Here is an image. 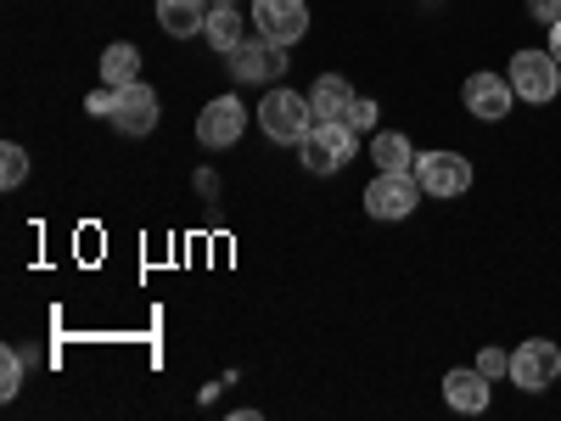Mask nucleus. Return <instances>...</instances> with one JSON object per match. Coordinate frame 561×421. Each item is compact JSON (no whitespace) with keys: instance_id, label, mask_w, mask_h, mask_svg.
I'll return each mask as SVG.
<instances>
[{"instance_id":"obj_1","label":"nucleus","mask_w":561,"mask_h":421,"mask_svg":"<svg viewBox=\"0 0 561 421\" xmlns=\"http://www.w3.org/2000/svg\"><path fill=\"white\" fill-rule=\"evenodd\" d=\"M505 79H511V90H517V102H528V107H545V102H556V90H561V62L550 57V45H545V52L523 45V52L511 57Z\"/></svg>"},{"instance_id":"obj_2","label":"nucleus","mask_w":561,"mask_h":421,"mask_svg":"<svg viewBox=\"0 0 561 421\" xmlns=\"http://www.w3.org/2000/svg\"><path fill=\"white\" fill-rule=\"evenodd\" d=\"M259 129H264L270 140H280V147H298V140L314 129V107L298 96V90L275 84L270 96L259 102Z\"/></svg>"},{"instance_id":"obj_3","label":"nucleus","mask_w":561,"mask_h":421,"mask_svg":"<svg viewBox=\"0 0 561 421\" xmlns=\"http://www.w3.org/2000/svg\"><path fill=\"white\" fill-rule=\"evenodd\" d=\"M298 147H304L298 158H304L309 174H337L359 152V129H348V118H332V124H314Z\"/></svg>"},{"instance_id":"obj_4","label":"nucleus","mask_w":561,"mask_h":421,"mask_svg":"<svg viewBox=\"0 0 561 421\" xmlns=\"http://www.w3.org/2000/svg\"><path fill=\"white\" fill-rule=\"evenodd\" d=\"M421 197L427 192H421L415 169H377V180L365 185V214L370 219H410Z\"/></svg>"},{"instance_id":"obj_5","label":"nucleus","mask_w":561,"mask_h":421,"mask_svg":"<svg viewBox=\"0 0 561 421\" xmlns=\"http://www.w3.org/2000/svg\"><path fill=\"white\" fill-rule=\"evenodd\" d=\"M415 180H421V192L449 203V197H466L472 192V163H466L460 152H421L415 158Z\"/></svg>"},{"instance_id":"obj_6","label":"nucleus","mask_w":561,"mask_h":421,"mask_svg":"<svg viewBox=\"0 0 561 421\" xmlns=\"http://www.w3.org/2000/svg\"><path fill=\"white\" fill-rule=\"evenodd\" d=\"M561 377V349L550 338H528L523 349H511V383L523 394H545Z\"/></svg>"},{"instance_id":"obj_7","label":"nucleus","mask_w":561,"mask_h":421,"mask_svg":"<svg viewBox=\"0 0 561 421\" xmlns=\"http://www.w3.org/2000/svg\"><path fill=\"white\" fill-rule=\"evenodd\" d=\"M253 29L275 45H298L309 34V7L304 0H253Z\"/></svg>"},{"instance_id":"obj_8","label":"nucleus","mask_w":561,"mask_h":421,"mask_svg":"<svg viewBox=\"0 0 561 421\" xmlns=\"http://www.w3.org/2000/svg\"><path fill=\"white\" fill-rule=\"evenodd\" d=\"M460 102H466V113H472V118L500 124L511 107H517V90H511L505 73H472V79L460 84Z\"/></svg>"},{"instance_id":"obj_9","label":"nucleus","mask_w":561,"mask_h":421,"mask_svg":"<svg viewBox=\"0 0 561 421\" xmlns=\"http://www.w3.org/2000/svg\"><path fill=\"white\" fill-rule=\"evenodd\" d=\"M242 129H248V107H242L237 96H214V102L197 113V140H203L208 152H219V147H237Z\"/></svg>"},{"instance_id":"obj_10","label":"nucleus","mask_w":561,"mask_h":421,"mask_svg":"<svg viewBox=\"0 0 561 421\" xmlns=\"http://www.w3.org/2000/svg\"><path fill=\"white\" fill-rule=\"evenodd\" d=\"M287 73V45H275V39H242L237 52H230V79H242V84H259V79H280Z\"/></svg>"},{"instance_id":"obj_11","label":"nucleus","mask_w":561,"mask_h":421,"mask_svg":"<svg viewBox=\"0 0 561 421\" xmlns=\"http://www.w3.org/2000/svg\"><path fill=\"white\" fill-rule=\"evenodd\" d=\"M158 113H163V107H158V90L140 84V79L124 84L118 96H113V124H118L124 135H152V129H158Z\"/></svg>"},{"instance_id":"obj_12","label":"nucleus","mask_w":561,"mask_h":421,"mask_svg":"<svg viewBox=\"0 0 561 421\" xmlns=\"http://www.w3.org/2000/svg\"><path fill=\"white\" fill-rule=\"evenodd\" d=\"M444 405L460 410V416H483L494 405V383L483 377L478 365H455L449 377H444Z\"/></svg>"},{"instance_id":"obj_13","label":"nucleus","mask_w":561,"mask_h":421,"mask_svg":"<svg viewBox=\"0 0 561 421\" xmlns=\"http://www.w3.org/2000/svg\"><path fill=\"white\" fill-rule=\"evenodd\" d=\"M309 107H314V124L348 118V107H354V84H348L343 73H320L314 90H309Z\"/></svg>"},{"instance_id":"obj_14","label":"nucleus","mask_w":561,"mask_h":421,"mask_svg":"<svg viewBox=\"0 0 561 421\" xmlns=\"http://www.w3.org/2000/svg\"><path fill=\"white\" fill-rule=\"evenodd\" d=\"M203 34H208V45L219 57H230L237 52V45L248 39V18L237 12V0H230V7H208V23H203Z\"/></svg>"},{"instance_id":"obj_15","label":"nucleus","mask_w":561,"mask_h":421,"mask_svg":"<svg viewBox=\"0 0 561 421\" xmlns=\"http://www.w3.org/2000/svg\"><path fill=\"white\" fill-rule=\"evenodd\" d=\"M158 23H163V34H174V39H192V34H203V23H208V0H158Z\"/></svg>"},{"instance_id":"obj_16","label":"nucleus","mask_w":561,"mask_h":421,"mask_svg":"<svg viewBox=\"0 0 561 421\" xmlns=\"http://www.w3.org/2000/svg\"><path fill=\"white\" fill-rule=\"evenodd\" d=\"M370 158H377V169H415V147H410V135L399 129H377L370 135Z\"/></svg>"},{"instance_id":"obj_17","label":"nucleus","mask_w":561,"mask_h":421,"mask_svg":"<svg viewBox=\"0 0 561 421\" xmlns=\"http://www.w3.org/2000/svg\"><path fill=\"white\" fill-rule=\"evenodd\" d=\"M102 79H107L113 90H124V84L140 79V52H135L129 39H118V45H107V52H102Z\"/></svg>"},{"instance_id":"obj_18","label":"nucleus","mask_w":561,"mask_h":421,"mask_svg":"<svg viewBox=\"0 0 561 421\" xmlns=\"http://www.w3.org/2000/svg\"><path fill=\"white\" fill-rule=\"evenodd\" d=\"M23 180H28V152L18 147V140H7V147H0V185H7V192H18Z\"/></svg>"},{"instance_id":"obj_19","label":"nucleus","mask_w":561,"mask_h":421,"mask_svg":"<svg viewBox=\"0 0 561 421\" xmlns=\"http://www.w3.org/2000/svg\"><path fill=\"white\" fill-rule=\"evenodd\" d=\"M18 388H23V354L7 349L0 354V399H18Z\"/></svg>"},{"instance_id":"obj_20","label":"nucleus","mask_w":561,"mask_h":421,"mask_svg":"<svg viewBox=\"0 0 561 421\" xmlns=\"http://www.w3.org/2000/svg\"><path fill=\"white\" fill-rule=\"evenodd\" d=\"M478 371H483L489 383H494V377H511V354H505V349H483V354H478Z\"/></svg>"},{"instance_id":"obj_21","label":"nucleus","mask_w":561,"mask_h":421,"mask_svg":"<svg viewBox=\"0 0 561 421\" xmlns=\"http://www.w3.org/2000/svg\"><path fill=\"white\" fill-rule=\"evenodd\" d=\"M348 129H377V102H370V96H354V107H348Z\"/></svg>"},{"instance_id":"obj_22","label":"nucleus","mask_w":561,"mask_h":421,"mask_svg":"<svg viewBox=\"0 0 561 421\" xmlns=\"http://www.w3.org/2000/svg\"><path fill=\"white\" fill-rule=\"evenodd\" d=\"M528 23H561V0H528Z\"/></svg>"},{"instance_id":"obj_23","label":"nucleus","mask_w":561,"mask_h":421,"mask_svg":"<svg viewBox=\"0 0 561 421\" xmlns=\"http://www.w3.org/2000/svg\"><path fill=\"white\" fill-rule=\"evenodd\" d=\"M113 96H118V90L107 84V90H96V96H90L84 107H90V113H96V118H113Z\"/></svg>"},{"instance_id":"obj_24","label":"nucleus","mask_w":561,"mask_h":421,"mask_svg":"<svg viewBox=\"0 0 561 421\" xmlns=\"http://www.w3.org/2000/svg\"><path fill=\"white\" fill-rule=\"evenodd\" d=\"M550 57L561 62V23H550Z\"/></svg>"},{"instance_id":"obj_25","label":"nucleus","mask_w":561,"mask_h":421,"mask_svg":"<svg viewBox=\"0 0 561 421\" xmlns=\"http://www.w3.org/2000/svg\"><path fill=\"white\" fill-rule=\"evenodd\" d=\"M208 7H230V0H208Z\"/></svg>"}]
</instances>
